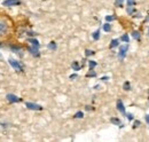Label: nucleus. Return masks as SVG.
I'll return each mask as SVG.
<instances>
[{
  "instance_id": "nucleus-1",
  "label": "nucleus",
  "mask_w": 149,
  "mask_h": 142,
  "mask_svg": "<svg viewBox=\"0 0 149 142\" xmlns=\"http://www.w3.org/2000/svg\"><path fill=\"white\" fill-rule=\"evenodd\" d=\"M8 62H9V64L12 65V68H13L14 70H16L17 72H22V71H23V67H22V64L19 63L17 60L9 58V60H8Z\"/></svg>"
},
{
  "instance_id": "nucleus-2",
  "label": "nucleus",
  "mask_w": 149,
  "mask_h": 142,
  "mask_svg": "<svg viewBox=\"0 0 149 142\" xmlns=\"http://www.w3.org/2000/svg\"><path fill=\"white\" fill-rule=\"evenodd\" d=\"M21 3V0H3L2 5L5 7H14V6H19Z\"/></svg>"
},
{
  "instance_id": "nucleus-3",
  "label": "nucleus",
  "mask_w": 149,
  "mask_h": 142,
  "mask_svg": "<svg viewBox=\"0 0 149 142\" xmlns=\"http://www.w3.org/2000/svg\"><path fill=\"white\" fill-rule=\"evenodd\" d=\"M6 99H7V101L9 103H17V102L21 101V99H19L17 95H15V94H7Z\"/></svg>"
},
{
  "instance_id": "nucleus-4",
  "label": "nucleus",
  "mask_w": 149,
  "mask_h": 142,
  "mask_svg": "<svg viewBox=\"0 0 149 142\" xmlns=\"http://www.w3.org/2000/svg\"><path fill=\"white\" fill-rule=\"evenodd\" d=\"M7 32H8V25L3 21H0V37L7 35Z\"/></svg>"
},
{
  "instance_id": "nucleus-5",
  "label": "nucleus",
  "mask_w": 149,
  "mask_h": 142,
  "mask_svg": "<svg viewBox=\"0 0 149 142\" xmlns=\"http://www.w3.org/2000/svg\"><path fill=\"white\" fill-rule=\"evenodd\" d=\"M25 106L28 108V109H30V110H41L42 109V106L37 104V103H32V102H26L25 103Z\"/></svg>"
},
{
  "instance_id": "nucleus-6",
  "label": "nucleus",
  "mask_w": 149,
  "mask_h": 142,
  "mask_svg": "<svg viewBox=\"0 0 149 142\" xmlns=\"http://www.w3.org/2000/svg\"><path fill=\"white\" fill-rule=\"evenodd\" d=\"M10 49H12L15 54L19 55V56H22V55H23V53H22V52H23L22 47H19V46H17V45H14V46L12 45V46H10Z\"/></svg>"
},
{
  "instance_id": "nucleus-7",
  "label": "nucleus",
  "mask_w": 149,
  "mask_h": 142,
  "mask_svg": "<svg viewBox=\"0 0 149 142\" xmlns=\"http://www.w3.org/2000/svg\"><path fill=\"white\" fill-rule=\"evenodd\" d=\"M126 52H127V45H125V46H122V47L119 48V53H118V56H119L120 58H124V57H125V55H126Z\"/></svg>"
},
{
  "instance_id": "nucleus-8",
  "label": "nucleus",
  "mask_w": 149,
  "mask_h": 142,
  "mask_svg": "<svg viewBox=\"0 0 149 142\" xmlns=\"http://www.w3.org/2000/svg\"><path fill=\"white\" fill-rule=\"evenodd\" d=\"M38 48H39V47H36V46H30L28 49H29V52L32 54L33 56H37V57H38V56L40 55V54H39V49H38Z\"/></svg>"
},
{
  "instance_id": "nucleus-9",
  "label": "nucleus",
  "mask_w": 149,
  "mask_h": 142,
  "mask_svg": "<svg viewBox=\"0 0 149 142\" xmlns=\"http://www.w3.org/2000/svg\"><path fill=\"white\" fill-rule=\"evenodd\" d=\"M117 109H118L122 113H124V115H125V106H124L123 102H122L120 100H118V101H117Z\"/></svg>"
},
{
  "instance_id": "nucleus-10",
  "label": "nucleus",
  "mask_w": 149,
  "mask_h": 142,
  "mask_svg": "<svg viewBox=\"0 0 149 142\" xmlns=\"http://www.w3.org/2000/svg\"><path fill=\"white\" fill-rule=\"evenodd\" d=\"M28 42L31 45V46H36V47H39V41L35 38H29L28 39Z\"/></svg>"
},
{
  "instance_id": "nucleus-11",
  "label": "nucleus",
  "mask_w": 149,
  "mask_h": 142,
  "mask_svg": "<svg viewBox=\"0 0 149 142\" xmlns=\"http://www.w3.org/2000/svg\"><path fill=\"white\" fill-rule=\"evenodd\" d=\"M119 45V40L118 39H112L111 40V44H110V48H115Z\"/></svg>"
},
{
  "instance_id": "nucleus-12",
  "label": "nucleus",
  "mask_w": 149,
  "mask_h": 142,
  "mask_svg": "<svg viewBox=\"0 0 149 142\" xmlns=\"http://www.w3.org/2000/svg\"><path fill=\"white\" fill-rule=\"evenodd\" d=\"M72 69H74V71L80 70V65H79V63H78L77 61H74V63H72Z\"/></svg>"
},
{
  "instance_id": "nucleus-13",
  "label": "nucleus",
  "mask_w": 149,
  "mask_h": 142,
  "mask_svg": "<svg viewBox=\"0 0 149 142\" xmlns=\"http://www.w3.org/2000/svg\"><path fill=\"white\" fill-rule=\"evenodd\" d=\"M103 30H104L106 32H109V31L111 30V25L109 24V22H108V23H106V24L103 25Z\"/></svg>"
},
{
  "instance_id": "nucleus-14",
  "label": "nucleus",
  "mask_w": 149,
  "mask_h": 142,
  "mask_svg": "<svg viewBox=\"0 0 149 142\" xmlns=\"http://www.w3.org/2000/svg\"><path fill=\"white\" fill-rule=\"evenodd\" d=\"M48 48H49V49H52V51L56 49V44L54 42V41H51V42H49V45H48Z\"/></svg>"
},
{
  "instance_id": "nucleus-15",
  "label": "nucleus",
  "mask_w": 149,
  "mask_h": 142,
  "mask_svg": "<svg viewBox=\"0 0 149 142\" xmlns=\"http://www.w3.org/2000/svg\"><path fill=\"white\" fill-rule=\"evenodd\" d=\"M99 38H100V30H96L93 33V39L94 40H97Z\"/></svg>"
},
{
  "instance_id": "nucleus-16",
  "label": "nucleus",
  "mask_w": 149,
  "mask_h": 142,
  "mask_svg": "<svg viewBox=\"0 0 149 142\" xmlns=\"http://www.w3.org/2000/svg\"><path fill=\"white\" fill-rule=\"evenodd\" d=\"M88 65H90V69H94L96 67V62L95 61H90L88 62Z\"/></svg>"
},
{
  "instance_id": "nucleus-17",
  "label": "nucleus",
  "mask_w": 149,
  "mask_h": 142,
  "mask_svg": "<svg viewBox=\"0 0 149 142\" xmlns=\"http://www.w3.org/2000/svg\"><path fill=\"white\" fill-rule=\"evenodd\" d=\"M120 39H122L124 42H129V40H130V38H129V36H127V35H123Z\"/></svg>"
},
{
  "instance_id": "nucleus-18",
  "label": "nucleus",
  "mask_w": 149,
  "mask_h": 142,
  "mask_svg": "<svg viewBox=\"0 0 149 142\" xmlns=\"http://www.w3.org/2000/svg\"><path fill=\"white\" fill-rule=\"evenodd\" d=\"M132 36H133L134 39H139V38H140V33H139L138 31H133V32H132Z\"/></svg>"
},
{
  "instance_id": "nucleus-19",
  "label": "nucleus",
  "mask_w": 149,
  "mask_h": 142,
  "mask_svg": "<svg viewBox=\"0 0 149 142\" xmlns=\"http://www.w3.org/2000/svg\"><path fill=\"white\" fill-rule=\"evenodd\" d=\"M111 123L116 125H120V120L118 118H111Z\"/></svg>"
},
{
  "instance_id": "nucleus-20",
  "label": "nucleus",
  "mask_w": 149,
  "mask_h": 142,
  "mask_svg": "<svg viewBox=\"0 0 149 142\" xmlns=\"http://www.w3.org/2000/svg\"><path fill=\"white\" fill-rule=\"evenodd\" d=\"M74 117H76V118H83V117H84V113H83L81 111H78V112L74 115Z\"/></svg>"
},
{
  "instance_id": "nucleus-21",
  "label": "nucleus",
  "mask_w": 149,
  "mask_h": 142,
  "mask_svg": "<svg viewBox=\"0 0 149 142\" xmlns=\"http://www.w3.org/2000/svg\"><path fill=\"white\" fill-rule=\"evenodd\" d=\"M90 70L91 71L87 73V77H95V76H96V73L93 71V69H90Z\"/></svg>"
},
{
  "instance_id": "nucleus-22",
  "label": "nucleus",
  "mask_w": 149,
  "mask_h": 142,
  "mask_svg": "<svg viewBox=\"0 0 149 142\" xmlns=\"http://www.w3.org/2000/svg\"><path fill=\"white\" fill-rule=\"evenodd\" d=\"M130 83H127V81H126V83H124V89H125V90H130Z\"/></svg>"
},
{
  "instance_id": "nucleus-23",
  "label": "nucleus",
  "mask_w": 149,
  "mask_h": 142,
  "mask_svg": "<svg viewBox=\"0 0 149 142\" xmlns=\"http://www.w3.org/2000/svg\"><path fill=\"white\" fill-rule=\"evenodd\" d=\"M94 52L93 51H90V49H86V52H85V55L86 56H91V55H93Z\"/></svg>"
},
{
  "instance_id": "nucleus-24",
  "label": "nucleus",
  "mask_w": 149,
  "mask_h": 142,
  "mask_svg": "<svg viewBox=\"0 0 149 142\" xmlns=\"http://www.w3.org/2000/svg\"><path fill=\"white\" fill-rule=\"evenodd\" d=\"M134 3H135L134 0H127V7H133Z\"/></svg>"
},
{
  "instance_id": "nucleus-25",
  "label": "nucleus",
  "mask_w": 149,
  "mask_h": 142,
  "mask_svg": "<svg viewBox=\"0 0 149 142\" xmlns=\"http://www.w3.org/2000/svg\"><path fill=\"white\" fill-rule=\"evenodd\" d=\"M123 1H124V0H116V5H117V7H122Z\"/></svg>"
},
{
  "instance_id": "nucleus-26",
  "label": "nucleus",
  "mask_w": 149,
  "mask_h": 142,
  "mask_svg": "<svg viewBox=\"0 0 149 142\" xmlns=\"http://www.w3.org/2000/svg\"><path fill=\"white\" fill-rule=\"evenodd\" d=\"M113 18H115L113 16H106V21H107V22H111Z\"/></svg>"
},
{
  "instance_id": "nucleus-27",
  "label": "nucleus",
  "mask_w": 149,
  "mask_h": 142,
  "mask_svg": "<svg viewBox=\"0 0 149 142\" xmlns=\"http://www.w3.org/2000/svg\"><path fill=\"white\" fill-rule=\"evenodd\" d=\"M127 13H129V14H133V13H134V9H133L132 7H129V8H127Z\"/></svg>"
},
{
  "instance_id": "nucleus-28",
  "label": "nucleus",
  "mask_w": 149,
  "mask_h": 142,
  "mask_svg": "<svg viewBox=\"0 0 149 142\" xmlns=\"http://www.w3.org/2000/svg\"><path fill=\"white\" fill-rule=\"evenodd\" d=\"M126 116H127V118H129L130 120H132V119H133V115H132V113H127Z\"/></svg>"
},
{
  "instance_id": "nucleus-29",
  "label": "nucleus",
  "mask_w": 149,
  "mask_h": 142,
  "mask_svg": "<svg viewBox=\"0 0 149 142\" xmlns=\"http://www.w3.org/2000/svg\"><path fill=\"white\" fill-rule=\"evenodd\" d=\"M139 125H140V122H138V120H136V122L134 123V127H138Z\"/></svg>"
},
{
  "instance_id": "nucleus-30",
  "label": "nucleus",
  "mask_w": 149,
  "mask_h": 142,
  "mask_svg": "<svg viewBox=\"0 0 149 142\" xmlns=\"http://www.w3.org/2000/svg\"><path fill=\"white\" fill-rule=\"evenodd\" d=\"M74 78H77V74H71L70 76V79H74Z\"/></svg>"
},
{
  "instance_id": "nucleus-31",
  "label": "nucleus",
  "mask_w": 149,
  "mask_h": 142,
  "mask_svg": "<svg viewBox=\"0 0 149 142\" xmlns=\"http://www.w3.org/2000/svg\"><path fill=\"white\" fill-rule=\"evenodd\" d=\"M146 122L149 124V115H146Z\"/></svg>"
},
{
  "instance_id": "nucleus-32",
  "label": "nucleus",
  "mask_w": 149,
  "mask_h": 142,
  "mask_svg": "<svg viewBox=\"0 0 149 142\" xmlns=\"http://www.w3.org/2000/svg\"><path fill=\"white\" fill-rule=\"evenodd\" d=\"M101 79H102V80H108V77H102Z\"/></svg>"
}]
</instances>
